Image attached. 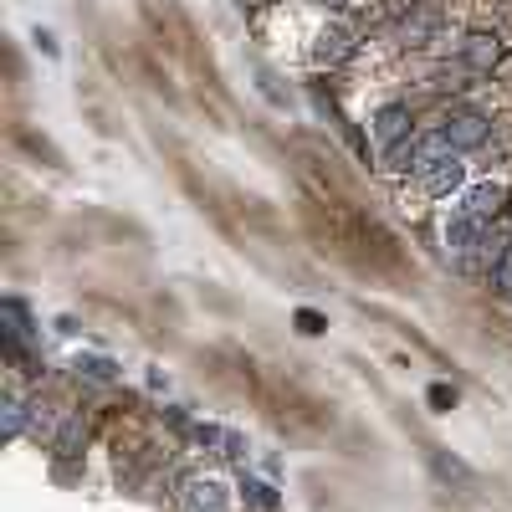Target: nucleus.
<instances>
[{
    "instance_id": "1",
    "label": "nucleus",
    "mask_w": 512,
    "mask_h": 512,
    "mask_svg": "<svg viewBox=\"0 0 512 512\" xmlns=\"http://www.w3.org/2000/svg\"><path fill=\"white\" fill-rule=\"evenodd\" d=\"M180 502H185V512H231V492L216 477H190Z\"/></svg>"
},
{
    "instance_id": "2",
    "label": "nucleus",
    "mask_w": 512,
    "mask_h": 512,
    "mask_svg": "<svg viewBox=\"0 0 512 512\" xmlns=\"http://www.w3.org/2000/svg\"><path fill=\"white\" fill-rule=\"evenodd\" d=\"M441 134H446V139H451V149L461 154V149H482V144L492 139V123H487L482 113H456V118H446Z\"/></svg>"
},
{
    "instance_id": "3",
    "label": "nucleus",
    "mask_w": 512,
    "mask_h": 512,
    "mask_svg": "<svg viewBox=\"0 0 512 512\" xmlns=\"http://www.w3.org/2000/svg\"><path fill=\"white\" fill-rule=\"evenodd\" d=\"M456 149H451V139L441 134V128H436V134H425L415 149H400V159H410L405 169H415V175H425V169H436L441 159H451Z\"/></svg>"
},
{
    "instance_id": "4",
    "label": "nucleus",
    "mask_w": 512,
    "mask_h": 512,
    "mask_svg": "<svg viewBox=\"0 0 512 512\" xmlns=\"http://www.w3.org/2000/svg\"><path fill=\"white\" fill-rule=\"evenodd\" d=\"M0 318H6V349H11V359H26L31 354V318H26V308L16 303V297H6V303H0Z\"/></svg>"
},
{
    "instance_id": "5",
    "label": "nucleus",
    "mask_w": 512,
    "mask_h": 512,
    "mask_svg": "<svg viewBox=\"0 0 512 512\" xmlns=\"http://www.w3.org/2000/svg\"><path fill=\"white\" fill-rule=\"evenodd\" d=\"M461 57H466V67H472V72H492V67L502 62V36L472 31V36L461 41Z\"/></svg>"
},
{
    "instance_id": "6",
    "label": "nucleus",
    "mask_w": 512,
    "mask_h": 512,
    "mask_svg": "<svg viewBox=\"0 0 512 512\" xmlns=\"http://www.w3.org/2000/svg\"><path fill=\"white\" fill-rule=\"evenodd\" d=\"M405 134H410V108H405V103H390V108L374 113V139H379L384 149L400 144Z\"/></svg>"
},
{
    "instance_id": "7",
    "label": "nucleus",
    "mask_w": 512,
    "mask_h": 512,
    "mask_svg": "<svg viewBox=\"0 0 512 512\" xmlns=\"http://www.w3.org/2000/svg\"><path fill=\"white\" fill-rule=\"evenodd\" d=\"M502 200H507V190L487 180V185H477V190H466L456 210H466V216H477V221H492V216H497V205H502Z\"/></svg>"
},
{
    "instance_id": "8",
    "label": "nucleus",
    "mask_w": 512,
    "mask_h": 512,
    "mask_svg": "<svg viewBox=\"0 0 512 512\" xmlns=\"http://www.w3.org/2000/svg\"><path fill=\"white\" fill-rule=\"evenodd\" d=\"M461 180H466V164H461L456 154H451V159H441L436 169H425V175H420V185L431 190V195H446V190H456Z\"/></svg>"
},
{
    "instance_id": "9",
    "label": "nucleus",
    "mask_w": 512,
    "mask_h": 512,
    "mask_svg": "<svg viewBox=\"0 0 512 512\" xmlns=\"http://www.w3.org/2000/svg\"><path fill=\"white\" fill-rule=\"evenodd\" d=\"M349 52H354V31H349V26H328V31L318 36V47H313L318 62H344Z\"/></svg>"
},
{
    "instance_id": "10",
    "label": "nucleus",
    "mask_w": 512,
    "mask_h": 512,
    "mask_svg": "<svg viewBox=\"0 0 512 512\" xmlns=\"http://www.w3.org/2000/svg\"><path fill=\"white\" fill-rule=\"evenodd\" d=\"M431 472H436L441 482H456V487H472V482H477L472 466H466L461 456H451V451H431Z\"/></svg>"
},
{
    "instance_id": "11",
    "label": "nucleus",
    "mask_w": 512,
    "mask_h": 512,
    "mask_svg": "<svg viewBox=\"0 0 512 512\" xmlns=\"http://www.w3.org/2000/svg\"><path fill=\"white\" fill-rule=\"evenodd\" d=\"M26 400L16 395V390H6V400H0V425H6V436H21L26 431Z\"/></svg>"
},
{
    "instance_id": "12",
    "label": "nucleus",
    "mask_w": 512,
    "mask_h": 512,
    "mask_svg": "<svg viewBox=\"0 0 512 512\" xmlns=\"http://www.w3.org/2000/svg\"><path fill=\"white\" fill-rule=\"evenodd\" d=\"M77 374H88L93 384H113L118 379V364L103 359V354H77Z\"/></svg>"
},
{
    "instance_id": "13",
    "label": "nucleus",
    "mask_w": 512,
    "mask_h": 512,
    "mask_svg": "<svg viewBox=\"0 0 512 512\" xmlns=\"http://www.w3.org/2000/svg\"><path fill=\"white\" fill-rule=\"evenodd\" d=\"M77 441H82V415H67V420H62V431H57V451H62V456H72V451H77Z\"/></svg>"
},
{
    "instance_id": "14",
    "label": "nucleus",
    "mask_w": 512,
    "mask_h": 512,
    "mask_svg": "<svg viewBox=\"0 0 512 512\" xmlns=\"http://www.w3.org/2000/svg\"><path fill=\"white\" fill-rule=\"evenodd\" d=\"M492 282H497V292H507V297H512V241H507V251L497 256V267H492Z\"/></svg>"
},
{
    "instance_id": "15",
    "label": "nucleus",
    "mask_w": 512,
    "mask_h": 512,
    "mask_svg": "<svg viewBox=\"0 0 512 512\" xmlns=\"http://www.w3.org/2000/svg\"><path fill=\"white\" fill-rule=\"evenodd\" d=\"M246 497H251L256 507H262V512H272V507H277V492H272L267 482H251V477H246Z\"/></svg>"
},
{
    "instance_id": "16",
    "label": "nucleus",
    "mask_w": 512,
    "mask_h": 512,
    "mask_svg": "<svg viewBox=\"0 0 512 512\" xmlns=\"http://www.w3.org/2000/svg\"><path fill=\"white\" fill-rule=\"evenodd\" d=\"M431 31H436V16H415V21H405V26H400V36H405V41H420V36H431Z\"/></svg>"
},
{
    "instance_id": "17",
    "label": "nucleus",
    "mask_w": 512,
    "mask_h": 512,
    "mask_svg": "<svg viewBox=\"0 0 512 512\" xmlns=\"http://www.w3.org/2000/svg\"><path fill=\"white\" fill-rule=\"evenodd\" d=\"M328 323H323V313H313V308H303V313H297V333H308V338H318Z\"/></svg>"
},
{
    "instance_id": "18",
    "label": "nucleus",
    "mask_w": 512,
    "mask_h": 512,
    "mask_svg": "<svg viewBox=\"0 0 512 512\" xmlns=\"http://www.w3.org/2000/svg\"><path fill=\"white\" fill-rule=\"evenodd\" d=\"M425 400H431L436 410H451L456 405V390H451V384H431V395H425Z\"/></svg>"
},
{
    "instance_id": "19",
    "label": "nucleus",
    "mask_w": 512,
    "mask_h": 512,
    "mask_svg": "<svg viewBox=\"0 0 512 512\" xmlns=\"http://www.w3.org/2000/svg\"><path fill=\"white\" fill-rule=\"evenodd\" d=\"M318 6H328V11H338V6H349V0H318Z\"/></svg>"
}]
</instances>
